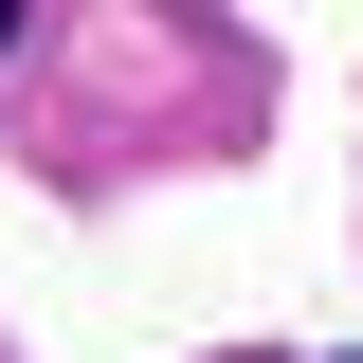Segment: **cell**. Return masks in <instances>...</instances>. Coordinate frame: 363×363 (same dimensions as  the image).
<instances>
[{
    "label": "cell",
    "instance_id": "cell-1",
    "mask_svg": "<svg viewBox=\"0 0 363 363\" xmlns=\"http://www.w3.org/2000/svg\"><path fill=\"white\" fill-rule=\"evenodd\" d=\"M18 18H37V0H0V37H18Z\"/></svg>",
    "mask_w": 363,
    "mask_h": 363
}]
</instances>
